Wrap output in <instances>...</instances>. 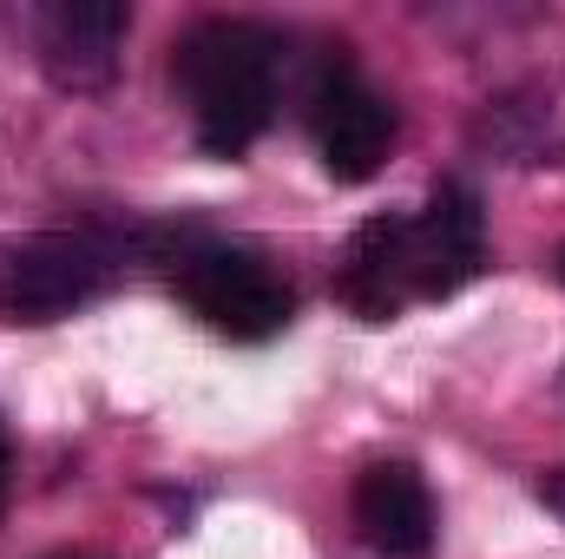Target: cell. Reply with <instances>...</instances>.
<instances>
[{
	"label": "cell",
	"instance_id": "6da1fadb",
	"mask_svg": "<svg viewBox=\"0 0 565 559\" xmlns=\"http://www.w3.org/2000/svg\"><path fill=\"white\" fill-rule=\"evenodd\" d=\"M282 33L264 20H198L171 53V86L191 99L204 158H244L277 119Z\"/></svg>",
	"mask_w": 565,
	"mask_h": 559
},
{
	"label": "cell",
	"instance_id": "7a4b0ae2",
	"mask_svg": "<svg viewBox=\"0 0 565 559\" xmlns=\"http://www.w3.org/2000/svg\"><path fill=\"white\" fill-rule=\"evenodd\" d=\"M178 303L224 342H270L296 316V289L244 244H211V238H178L171 257Z\"/></svg>",
	"mask_w": 565,
	"mask_h": 559
},
{
	"label": "cell",
	"instance_id": "3957f363",
	"mask_svg": "<svg viewBox=\"0 0 565 559\" xmlns=\"http://www.w3.org/2000/svg\"><path fill=\"white\" fill-rule=\"evenodd\" d=\"M139 244H151V231H145ZM139 244L119 238V231H46V238L20 244L7 257V271H0V309L13 323H60L79 303L106 296L113 277L132 264Z\"/></svg>",
	"mask_w": 565,
	"mask_h": 559
},
{
	"label": "cell",
	"instance_id": "277c9868",
	"mask_svg": "<svg viewBox=\"0 0 565 559\" xmlns=\"http://www.w3.org/2000/svg\"><path fill=\"white\" fill-rule=\"evenodd\" d=\"M309 139L322 151V171L335 184H369L388 165L395 145V106L342 60H322V73L309 80Z\"/></svg>",
	"mask_w": 565,
	"mask_h": 559
},
{
	"label": "cell",
	"instance_id": "5b68a950",
	"mask_svg": "<svg viewBox=\"0 0 565 559\" xmlns=\"http://www.w3.org/2000/svg\"><path fill=\"white\" fill-rule=\"evenodd\" d=\"M487 264V211L480 191L460 178H440L422 218H408V277H415V303H440L460 296Z\"/></svg>",
	"mask_w": 565,
	"mask_h": 559
},
{
	"label": "cell",
	"instance_id": "8992f818",
	"mask_svg": "<svg viewBox=\"0 0 565 559\" xmlns=\"http://www.w3.org/2000/svg\"><path fill=\"white\" fill-rule=\"evenodd\" d=\"M126 33H132V7L119 0H60L33 13V46L60 93H106L119 80Z\"/></svg>",
	"mask_w": 565,
	"mask_h": 559
},
{
	"label": "cell",
	"instance_id": "52a82bcc",
	"mask_svg": "<svg viewBox=\"0 0 565 559\" xmlns=\"http://www.w3.org/2000/svg\"><path fill=\"white\" fill-rule=\"evenodd\" d=\"M355 534L382 559H427L434 553V494L408 461H375L355 474Z\"/></svg>",
	"mask_w": 565,
	"mask_h": 559
},
{
	"label": "cell",
	"instance_id": "ba28073f",
	"mask_svg": "<svg viewBox=\"0 0 565 559\" xmlns=\"http://www.w3.org/2000/svg\"><path fill=\"white\" fill-rule=\"evenodd\" d=\"M335 296L362 316V323H395L408 303H415V277H408V218L402 211H382L369 218L349 251H342V271H335Z\"/></svg>",
	"mask_w": 565,
	"mask_h": 559
},
{
	"label": "cell",
	"instance_id": "9c48e42d",
	"mask_svg": "<svg viewBox=\"0 0 565 559\" xmlns=\"http://www.w3.org/2000/svg\"><path fill=\"white\" fill-rule=\"evenodd\" d=\"M540 500H546V507H553V514L565 520V467H559V474H546V481H540Z\"/></svg>",
	"mask_w": 565,
	"mask_h": 559
},
{
	"label": "cell",
	"instance_id": "30bf717a",
	"mask_svg": "<svg viewBox=\"0 0 565 559\" xmlns=\"http://www.w3.org/2000/svg\"><path fill=\"white\" fill-rule=\"evenodd\" d=\"M7 474H13V454H7V434H0V500H7Z\"/></svg>",
	"mask_w": 565,
	"mask_h": 559
},
{
	"label": "cell",
	"instance_id": "8fae6325",
	"mask_svg": "<svg viewBox=\"0 0 565 559\" xmlns=\"http://www.w3.org/2000/svg\"><path fill=\"white\" fill-rule=\"evenodd\" d=\"M559 283H565V251H559Z\"/></svg>",
	"mask_w": 565,
	"mask_h": 559
},
{
	"label": "cell",
	"instance_id": "7c38bea8",
	"mask_svg": "<svg viewBox=\"0 0 565 559\" xmlns=\"http://www.w3.org/2000/svg\"><path fill=\"white\" fill-rule=\"evenodd\" d=\"M53 559H73V553H53Z\"/></svg>",
	"mask_w": 565,
	"mask_h": 559
}]
</instances>
